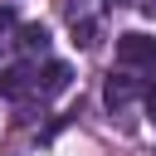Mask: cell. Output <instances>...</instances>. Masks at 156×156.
Masks as SVG:
<instances>
[{
  "instance_id": "1",
  "label": "cell",
  "mask_w": 156,
  "mask_h": 156,
  "mask_svg": "<svg viewBox=\"0 0 156 156\" xmlns=\"http://www.w3.org/2000/svg\"><path fill=\"white\" fill-rule=\"evenodd\" d=\"M117 63H122V68H146V63H156V39L141 34V29L117 34Z\"/></svg>"
},
{
  "instance_id": "2",
  "label": "cell",
  "mask_w": 156,
  "mask_h": 156,
  "mask_svg": "<svg viewBox=\"0 0 156 156\" xmlns=\"http://www.w3.org/2000/svg\"><path fill=\"white\" fill-rule=\"evenodd\" d=\"M24 93H39V73L29 63H15L0 73V98H24Z\"/></svg>"
},
{
  "instance_id": "3",
  "label": "cell",
  "mask_w": 156,
  "mask_h": 156,
  "mask_svg": "<svg viewBox=\"0 0 156 156\" xmlns=\"http://www.w3.org/2000/svg\"><path fill=\"white\" fill-rule=\"evenodd\" d=\"M132 98H136V78H127V73H112V78H107V88H102V102L117 112V107H127Z\"/></svg>"
},
{
  "instance_id": "4",
  "label": "cell",
  "mask_w": 156,
  "mask_h": 156,
  "mask_svg": "<svg viewBox=\"0 0 156 156\" xmlns=\"http://www.w3.org/2000/svg\"><path fill=\"white\" fill-rule=\"evenodd\" d=\"M68 78H73V68L54 58V63H49V68L39 73V98H58V93L68 88Z\"/></svg>"
},
{
  "instance_id": "5",
  "label": "cell",
  "mask_w": 156,
  "mask_h": 156,
  "mask_svg": "<svg viewBox=\"0 0 156 156\" xmlns=\"http://www.w3.org/2000/svg\"><path fill=\"white\" fill-rule=\"evenodd\" d=\"M44 44H49V29H44V24H24V29H20V49L34 54V49H44Z\"/></svg>"
},
{
  "instance_id": "6",
  "label": "cell",
  "mask_w": 156,
  "mask_h": 156,
  "mask_svg": "<svg viewBox=\"0 0 156 156\" xmlns=\"http://www.w3.org/2000/svg\"><path fill=\"white\" fill-rule=\"evenodd\" d=\"M146 117L156 122V78H151V88H146Z\"/></svg>"
},
{
  "instance_id": "7",
  "label": "cell",
  "mask_w": 156,
  "mask_h": 156,
  "mask_svg": "<svg viewBox=\"0 0 156 156\" xmlns=\"http://www.w3.org/2000/svg\"><path fill=\"white\" fill-rule=\"evenodd\" d=\"M10 24H15V10H5V5H0V34H5Z\"/></svg>"
}]
</instances>
